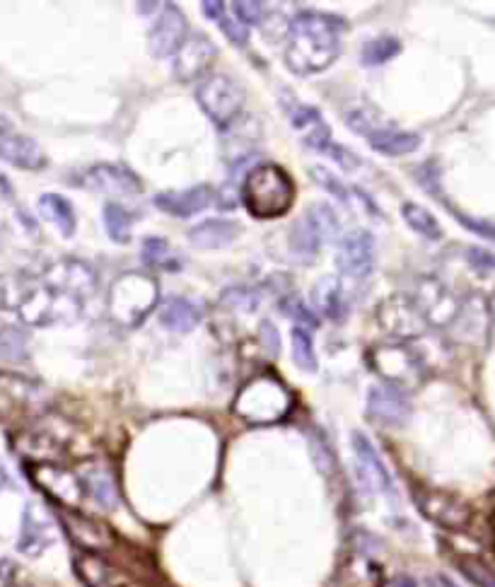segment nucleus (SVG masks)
<instances>
[{"mask_svg":"<svg viewBox=\"0 0 495 587\" xmlns=\"http://www.w3.org/2000/svg\"><path fill=\"white\" fill-rule=\"evenodd\" d=\"M10 486V476H8V469L3 467V464H0V491H3V488H8Z\"/></svg>","mask_w":495,"mask_h":587,"instance_id":"5fc2aeb1","label":"nucleus"},{"mask_svg":"<svg viewBox=\"0 0 495 587\" xmlns=\"http://www.w3.org/2000/svg\"><path fill=\"white\" fill-rule=\"evenodd\" d=\"M189 242L196 249H223L227 244H232L240 237V225L232 223V220H203L186 232Z\"/></svg>","mask_w":495,"mask_h":587,"instance_id":"c85d7f7f","label":"nucleus"},{"mask_svg":"<svg viewBox=\"0 0 495 587\" xmlns=\"http://www.w3.org/2000/svg\"><path fill=\"white\" fill-rule=\"evenodd\" d=\"M29 479L63 508H78L85 498L83 479L58 462H39L29 467Z\"/></svg>","mask_w":495,"mask_h":587,"instance_id":"f8f14e48","label":"nucleus"},{"mask_svg":"<svg viewBox=\"0 0 495 587\" xmlns=\"http://www.w3.org/2000/svg\"><path fill=\"white\" fill-rule=\"evenodd\" d=\"M459 571H462L476 587H495V571L486 566V563L476 559H462L459 561Z\"/></svg>","mask_w":495,"mask_h":587,"instance_id":"c03bdc74","label":"nucleus"},{"mask_svg":"<svg viewBox=\"0 0 495 587\" xmlns=\"http://www.w3.org/2000/svg\"><path fill=\"white\" fill-rule=\"evenodd\" d=\"M416 177H418V182H421V187L428 191V194L440 196V170L433 165V162H425L423 167H418Z\"/></svg>","mask_w":495,"mask_h":587,"instance_id":"09e8293b","label":"nucleus"},{"mask_svg":"<svg viewBox=\"0 0 495 587\" xmlns=\"http://www.w3.org/2000/svg\"><path fill=\"white\" fill-rule=\"evenodd\" d=\"M312 300L314 307H317L326 319H331V322L339 324L348 315L346 300H343V288L336 278H319V283L312 290Z\"/></svg>","mask_w":495,"mask_h":587,"instance_id":"2f4dec72","label":"nucleus"},{"mask_svg":"<svg viewBox=\"0 0 495 587\" xmlns=\"http://www.w3.org/2000/svg\"><path fill=\"white\" fill-rule=\"evenodd\" d=\"M281 310L288 315L290 319H295L297 324H302V329H317L319 327V319L310 307L305 305V300L297 298V295H288V298H283L281 302Z\"/></svg>","mask_w":495,"mask_h":587,"instance_id":"37998d69","label":"nucleus"},{"mask_svg":"<svg viewBox=\"0 0 495 587\" xmlns=\"http://www.w3.org/2000/svg\"><path fill=\"white\" fill-rule=\"evenodd\" d=\"M61 525L63 530L68 532V537L73 539L75 546H80L83 551H90V554H102V551L112 549L114 534L97 517L80 513L75 508H61Z\"/></svg>","mask_w":495,"mask_h":587,"instance_id":"f3484780","label":"nucleus"},{"mask_svg":"<svg viewBox=\"0 0 495 587\" xmlns=\"http://www.w3.org/2000/svg\"><path fill=\"white\" fill-rule=\"evenodd\" d=\"M447 208H450L452 215L459 220V225H462V228H467L469 232H474V235L483 237V240L495 242V223H493V220L474 218V215H467V213L457 211V208H452L450 203H447Z\"/></svg>","mask_w":495,"mask_h":587,"instance_id":"a18cd8bd","label":"nucleus"},{"mask_svg":"<svg viewBox=\"0 0 495 587\" xmlns=\"http://www.w3.org/2000/svg\"><path fill=\"white\" fill-rule=\"evenodd\" d=\"M203 319V310L186 298H170L160 307V324L174 334H189Z\"/></svg>","mask_w":495,"mask_h":587,"instance_id":"c756f323","label":"nucleus"},{"mask_svg":"<svg viewBox=\"0 0 495 587\" xmlns=\"http://www.w3.org/2000/svg\"><path fill=\"white\" fill-rule=\"evenodd\" d=\"M54 544V525L46 510L37 503H27L22 513L20 537H17V551L25 556H42Z\"/></svg>","mask_w":495,"mask_h":587,"instance_id":"412c9836","label":"nucleus"},{"mask_svg":"<svg viewBox=\"0 0 495 587\" xmlns=\"http://www.w3.org/2000/svg\"><path fill=\"white\" fill-rule=\"evenodd\" d=\"M290 121H293V129L300 133L307 148L319 150V153L329 148L331 129L324 116L319 114V109L310 107V104H297L295 109H290Z\"/></svg>","mask_w":495,"mask_h":587,"instance_id":"cd10ccee","label":"nucleus"},{"mask_svg":"<svg viewBox=\"0 0 495 587\" xmlns=\"http://www.w3.org/2000/svg\"><path fill=\"white\" fill-rule=\"evenodd\" d=\"M29 286L25 276H0V310H17L22 295Z\"/></svg>","mask_w":495,"mask_h":587,"instance_id":"79ce46f5","label":"nucleus"},{"mask_svg":"<svg viewBox=\"0 0 495 587\" xmlns=\"http://www.w3.org/2000/svg\"><path fill=\"white\" fill-rule=\"evenodd\" d=\"M196 102L201 112L218 126L220 131L230 129L237 116L242 114L244 97L242 90L235 85V80L227 75L213 73L206 75L196 87Z\"/></svg>","mask_w":495,"mask_h":587,"instance_id":"6e6552de","label":"nucleus"},{"mask_svg":"<svg viewBox=\"0 0 495 587\" xmlns=\"http://www.w3.org/2000/svg\"><path fill=\"white\" fill-rule=\"evenodd\" d=\"M377 324L392 341H413L423 334L425 322L406 295H394L377 307Z\"/></svg>","mask_w":495,"mask_h":587,"instance_id":"2eb2a0df","label":"nucleus"},{"mask_svg":"<svg viewBox=\"0 0 495 587\" xmlns=\"http://www.w3.org/2000/svg\"><path fill=\"white\" fill-rule=\"evenodd\" d=\"M346 121L353 133L368 138L370 148L375 150V153L387 155V158H401V155H411L421 148V136H418V133L401 131V129H394V126L380 124L375 116L363 112V109L348 114Z\"/></svg>","mask_w":495,"mask_h":587,"instance_id":"1a4fd4ad","label":"nucleus"},{"mask_svg":"<svg viewBox=\"0 0 495 587\" xmlns=\"http://www.w3.org/2000/svg\"><path fill=\"white\" fill-rule=\"evenodd\" d=\"M336 232H339V218H336L334 208L329 203H314L290 228L288 247L295 259L310 264L322 252V244L329 242Z\"/></svg>","mask_w":495,"mask_h":587,"instance_id":"0eeeda50","label":"nucleus"},{"mask_svg":"<svg viewBox=\"0 0 495 587\" xmlns=\"http://www.w3.org/2000/svg\"><path fill=\"white\" fill-rule=\"evenodd\" d=\"M336 269L348 281H365L375 269V237L368 230H353L339 242Z\"/></svg>","mask_w":495,"mask_h":587,"instance_id":"4468645a","label":"nucleus"},{"mask_svg":"<svg viewBox=\"0 0 495 587\" xmlns=\"http://www.w3.org/2000/svg\"><path fill=\"white\" fill-rule=\"evenodd\" d=\"M370 365L382 377L384 385H392L409 394L423 380V356L409 341H387L370 351Z\"/></svg>","mask_w":495,"mask_h":587,"instance_id":"423d86ee","label":"nucleus"},{"mask_svg":"<svg viewBox=\"0 0 495 587\" xmlns=\"http://www.w3.org/2000/svg\"><path fill=\"white\" fill-rule=\"evenodd\" d=\"M220 300H223L225 307H232V310L242 312V315H252L256 307L261 305V293L249 286H235L227 288Z\"/></svg>","mask_w":495,"mask_h":587,"instance_id":"a19ab883","label":"nucleus"},{"mask_svg":"<svg viewBox=\"0 0 495 587\" xmlns=\"http://www.w3.org/2000/svg\"><path fill=\"white\" fill-rule=\"evenodd\" d=\"M186 37H189V20H186L177 5H165L162 15L157 17L155 25L150 27L148 49L155 58L174 56L182 49Z\"/></svg>","mask_w":495,"mask_h":587,"instance_id":"a211bd4d","label":"nucleus"},{"mask_svg":"<svg viewBox=\"0 0 495 587\" xmlns=\"http://www.w3.org/2000/svg\"><path fill=\"white\" fill-rule=\"evenodd\" d=\"M411 302L416 305L418 315L423 317L425 327L433 329H450L457 319L459 300L445 283L438 278H418L416 288H413Z\"/></svg>","mask_w":495,"mask_h":587,"instance_id":"9d476101","label":"nucleus"},{"mask_svg":"<svg viewBox=\"0 0 495 587\" xmlns=\"http://www.w3.org/2000/svg\"><path fill=\"white\" fill-rule=\"evenodd\" d=\"M73 568L85 587H133V580L124 571H119L99 554H90V551L75 554Z\"/></svg>","mask_w":495,"mask_h":587,"instance_id":"b1692460","label":"nucleus"},{"mask_svg":"<svg viewBox=\"0 0 495 587\" xmlns=\"http://www.w3.org/2000/svg\"><path fill=\"white\" fill-rule=\"evenodd\" d=\"M290 404L293 397L283 382L271 375H261L240 389L235 399V414L252 426H271L285 418Z\"/></svg>","mask_w":495,"mask_h":587,"instance_id":"20e7f679","label":"nucleus"},{"mask_svg":"<svg viewBox=\"0 0 495 587\" xmlns=\"http://www.w3.org/2000/svg\"><path fill=\"white\" fill-rule=\"evenodd\" d=\"M39 387L34 380H27L25 375L0 373V414H22L37 406Z\"/></svg>","mask_w":495,"mask_h":587,"instance_id":"a878e982","label":"nucleus"},{"mask_svg":"<svg viewBox=\"0 0 495 587\" xmlns=\"http://www.w3.org/2000/svg\"><path fill=\"white\" fill-rule=\"evenodd\" d=\"M39 213L46 223H51L54 228L61 232L63 237H73L75 230H78V220H75V211L71 201L61 194H42L37 203Z\"/></svg>","mask_w":495,"mask_h":587,"instance_id":"7c9ffc66","label":"nucleus"},{"mask_svg":"<svg viewBox=\"0 0 495 587\" xmlns=\"http://www.w3.org/2000/svg\"><path fill=\"white\" fill-rule=\"evenodd\" d=\"M42 281L58 293L85 302L97 290V273L80 259H58L46 266Z\"/></svg>","mask_w":495,"mask_h":587,"instance_id":"ddd939ff","label":"nucleus"},{"mask_svg":"<svg viewBox=\"0 0 495 587\" xmlns=\"http://www.w3.org/2000/svg\"><path fill=\"white\" fill-rule=\"evenodd\" d=\"M467 261L471 266H476V269H481V271H495V252H488V249L469 247Z\"/></svg>","mask_w":495,"mask_h":587,"instance_id":"8fccbe9b","label":"nucleus"},{"mask_svg":"<svg viewBox=\"0 0 495 587\" xmlns=\"http://www.w3.org/2000/svg\"><path fill=\"white\" fill-rule=\"evenodd\" d=\"M259 334H261V346L266 348V353H269V356H276L278 348H281V339H278V329L273 327V322H269V319L261 322Z\"/></svg>","mask_w":495,"mask_h":587,"instance_id":"603ef678","label":"nucleus"},{"mask_svg":"<svg viewBox=\"0 0 495 587\" xmlns=\"http://www.w3.org/2000/svg\"><path fill=\"white\" fill-rule=\"evenodd\" d=\"M240 199L254 218H281L295 201L293 177L276 162H261L242 177Z\"/></svg>","mask_w":495,"mask_h":587,"instance_id":"f03ea898","label":"nucleus"},{"mask_svg":"<svg viewBox=\"0 0 495 587\" xmlns=\"http://www.w3.org/2000/svg\"><path fill=\"white\" fill-rule=\"evenodd\" d=\"M160 302V286L150 273L128 271L121 273L109 288L107 310L112 322L119 327L136 329Z\"/></svg>","mask_w":495,"mask_h":587,"instance_id":"7ed1b4c3","label":"nucleus"},{"mask_svg":"<svg viewBox=\"0 0 495 587\" xmlns=\"http://www.w3.org/2000/svg\"><path fill=\"white\" fill-rule=\"evenodd\" d=\"M215 58H218V49L211 39L201 32H189L182 49L174 54V78L179 83H196L206 78Z\"/></svg>","mask_w":495,"mask_h":587,"instance_id":"dca6fc26","label":"nucleus"},{"mask_svg":"<svg viewBox=\"0 0 495 587\" xmlns=\"http://www.w3.org/2000/svg\"><path fill=\"white\" fill-rule=\"evenodd\" d=\"M215 199V191L211 184H196L189 189H172V191H160L155 196L153 203L155 208H160L162 213L174 215V218H194L196 213L206 211Z\"/></svg>","mask_w":495,"mask_h":587,"instance_id":"4be33fe9","label":"nucleus"},{"mask_svg":"<svg viewBox=\"0 0 495 587\" xmlns=\"http://www.w3.org/2000/svg\"><path fill=\"white\" fill-rule=\"evenodd\" d=\"M399 54H401L399 39L377 37V39H370V42L363 46V51H360V61H363L368 68H375V66H382V63L392 61V58Z\"/></svg>","mask_w":495,"mask_h":587,"instance_id":"4c0bfd02","label":"nucleus"},{"mask_svg":"<svg viewBox=\"0 0 495 587\" xmlns=\"http://www.w3.org/2000/svg\"><path fill=\"white\" fill-rule=\"evenodd\" d=\"M290 348H293V360L297 368L305 370V373H317V353H314L310 331L302 327L290 331Z\"/></svg>","mask_w":495,"mask_h":587,"instance_id":"58836bf2","label":"nucleus"},{"mask_svg":"<svg viewBox=\"0 0 495 587\" xmlns=\"http://www.w3.org/2000/svg\"><path fill=\"white\" fill-rule=\"evenodd\" d=\"M75 187H83L97 194L112 196H136L143 191V182L136 172L119 162H99L75 174Z\"/></svg>","mask_w":495,"mask_h":587,"instance_id":"9b49d317","label":"nucleus"},{"mask_svg":"<svg viewBox=\"0 0 495 587\" xmlns=\"http://www.w3.org/2000/svg\"><path fill=\"white\" fill-rule=\"evenodd\" d=\"M312 177H314V182L319 184V187L326 189V191H331V194H334L336 199H341V201L348 203V191H346V187H343L339 179H336L334 174L326 170V167H322V165L312 167Z\"/></svg>","mask_w":495,"mask_h":587,"instance_id":"49530a36","label":"nucleus"},{"mask_svg":"<svg viewBox=\"0 0 495 587\" xmlns=\"http://www.w3.org/2000/svg\"><path fill=\"white\" fill-rule=\"evenodd\" d=\"M0 160L8 165L17 167V170H44L46 167V153L34 138L22 136V133H8L0 136Z\"/></svg>","mask_w":495,"mask_h":587,"instance_id":"bb28decb","label":"nucleus"},{"mask_svg":"<svg viewBox=\"0 0 495 587\" xmlns=\"http://www.w3.org/2000/svg\"><path fill=\"white\" fill-rule=\"evenodd\" d=\"M80 479H83L85 493H90L102 508L114 510L119 505V488H116L114 474L107 467H90Z\"/></svg>","mask_w":495,"mask_h":587,"instance_id":"72a5a7b5","label":"nucleus"},{"mask_svg":"<svg viewBox=\"0 0 495 587\" xmlns=\"http://www.w3.org/2000/svg\"><path fill=\"white\" fill-rule=\"evenodd\" d=\"M0 194H5V196H10V194H13V189H10L8 179H5L3 174H0Z\"/></svg>","mask_w":495,"mask_h":587,"instance_id":"6e6d98bb","label":"nucleus"},{"mask_svg":"<svg viewBox=\"0 0 495 587\" xmlns=\"http://www.w3.org/2000/svg\"><path fill=\"white\" fill-rule=\"evenodd\" d=\"M104 228L109 240L116 244H128L133 235V218L121 203H107L104 206Z\"/></svg>","mask_w":495,"mask_h":587,"instance_id":"c9c22d12","label":"nucleus"},{"mask_svg":"<svg viewBox=\"0 0 495 587\" xmlns=\"http://www.w3.org/2000/svg\"><path fill=\"white\" fill-rule=\"evenodd\" d=\"M387 587H418L416 580L409 578V575H396L394 580H389Z\"/></svg>","mask_w":495,"mask_h":587,"instance_id":"864d4df0","label":"nucleus"},{"mask_svg":"<svg viewBox=\"0 0 495 587\" xmlns=\"http://www.w3.org/2000/svg\"><path fill=\"white\" fill-rule=\"evenodd\" d=\"M232 10H235V15L240 17L242 25H247V27L261 25V22H264V15H266L264 5L252 3V0H249V3H232Z\"/></svg>","mask_w":495,"mask_h":587,"instance_id":"de8ad7c7","label":"nucleus"},{"mask_svg":"<svg viewBox=\"0 0 495 587\" xmlns=\"http://www.w3.org/2000/svg\"><path fill=\"white\" fill-rule=\"evenodd\" d=\"M418 508L428 520L438 522L442 527H464L469 520V508L459 498L442 491L418 493Z\"/></svg>","mask_w":495,"mask_h":587,"instance_id":"393cba45","label":"nucleus"},{"mask_svg":"<svg viewBox=\"0 0 495 587\" xmlns=\"http://www.w3.org/2000/svg\"><path fill=\"white\" fill-rule=\"evenodd\" d=\"M15 312L29 327H51L58 322H75L83 312V302L46 286L42 278H29V286Z\"/></svg>","mask_w":495,"mask_h":587,"instance_id":"39448f33","label":"nucleus"},{"mask_svg":"<svg viewBox=\"0 0 495 587\" xmlns=\"http://www.w3.org/2000/svg\"><path fill=\"white\" fill-rule=\"evenodd\" d=\"M488 327H491V310H488L486 300L479 295H471V298L459 302V312L450 331L454 336L467 344H483L488 336Z\"/></svg>","mask_w":495,"mask_h":587,"instance_id":"5701e85b","label":"nucleus"},{"mask_svg":"<svg viewBox=\"0 0 495 587\" xmlns=\"http://www.w3.org/2000/svg\"><path fill=\"white\" fill-rule=\"evenodd\" d=\"M348 22L336 15L300 13L285 32L283 61L295 75H317L341 56V34Z\"/></svg>","mask_w":495,"mask_h":587,"instance_id":"f257e3e1","label":"nucleus"},{"mask_svg":"<svg viewBox=\"0 0 495 587\" xmlns=\"http://www.w3.org/2000/svg\"><path fill=\"white\" fill-rule=\"evenodd\" d=\"M141 257L145 264L153 266V269H162V271L182 269V261H179V257H174L170 242L162 240V237H148V240L143 242Z\"/></svg>","mask_w":495,"mask_h":587,"instance_id":"e433bc0d","label":"nucleus"},{"mask_svg":"<svg viewBox=\"0 0 495 587\" xmlns=\"http://www.w3.org/2000/svg\"><path fill=\"white\" fill-rule=\"evenodd\" d=\"M324 153H329L331 158L339 162L341 167H346V170H351V172L358 170V167H360V158H358V155H353L351 150H346V148H343V145L329 143V148H326Z\"/></svg>","mask_w":495,"mask_h":587,"instance_id":"3c124183","label":"nucleus"},{"mask_svg":"<svg viewBox=\"0 0 495 587\" xmlns=\"http://www.w3.org/2000/svg\"><path fill=\"white\" fill-rule=\"evenodd\" d=\"M368 416L387 428H401L411 418L409 394L392 385H377L370 389Z\"/></svg>","mask_w":495,"mask_h":587,"instance_id":"6ab92c4d","label":"nucleus"},{"mask_svg":"<svg viewBox=\"0 0 495 587\" xmlns=\"http://www.w3.org/2000/svg\"><path fill=\"white\" fill-rule=\"evenodd\" d=\"M29 358V339L22 329L0 327V360L22 363Z\"/></svg>","mask_w":495,"mask_h":587,"instance_id":"ea45409f","label":"nucleus"},{"mask_svg":"<svg viewBox=\"0 0 495 587\" xmlns=\"http://www.w3.org/2000/svg\"><path fill=\"white\" fill-rule=\"evenodd\" d=\"M401 215H404L406 225H409L413 232H418L423 240H430V242L442 240V228L438 218H435L428 208H423L421 203L406 201L404 206H401Z\"/></svg>","mask_w":495,"mask_h":587,"instance_id":"f704fd0d","label":"nucleus"},{"mask_svg":"<svg viewBox=\"0 0 495 587\" xmlns=\"http://www.w3.org/2000/svg\"><path fill=\"white\" fill-rule=\"evenodd\" d=\"M203 8V15L208 17V20L218 22V27L223 29V34L227 39H230L235 46H247L249 44V27L242 25L240 17L235 15V10H232V5H225V3H218V0H211V3H201Z\"/></svg>","mask_w":495,"mask_h":587,"instance_id":"473e14b6","label":"nucleus"},{"mask_svg":"<svg viewBox=\"0 0 495 587\" xmlns=\"http://www.w3.org/2000/svg\"><path fill=\"white\" fill-rule=\"evenodd\" d=\"M353 452L355 464H358L360 484H365L368 491H380L384 496H394V479L389 469L384 467L382 457L377 455L375 445L370 443L368 435L353 433Z\"/></svg>","mask_w":495,"mask_h":587,"instance_id":"aec40b11","label":"nucleus"}]
</instances>
